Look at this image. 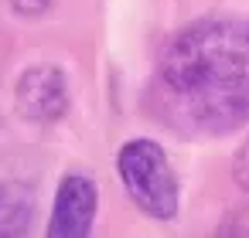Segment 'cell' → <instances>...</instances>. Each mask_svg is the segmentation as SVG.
Segmentation results:
<instances>
[{"label":"cell","instance_id":"1","mask_svg":"<svg viewBox=\"0 0 249 238\" xmlns=\"http://www.w3.org/2000/svg\"><path fill=\"white\" fill-rule=\"evenodd\" d=\"M171 106L198 129H229L249 112V21L208 17L184 28L160 58Z\"/></svg>","mask_w":249,"mask_h":238},{"label":"cell","instance_id":"2","mask_svg":"<svg viewBox=\"0 0 249 238\" xmlns=\"http://www.w3.org/2000/svg\"><path fill=\"white\" fill-rule=\"evenodd\" d=\"M116 170L130 201L143 214L157 221H171L178 214V177L154 140H130L116 157Z\"/></svg>","mask_w":249,"mask_h":238},{"label":"cell","instance_id":"3","mask_svg":"<svg viewBox=\"0 0 249 238\" xmlns=\"http://www.w3.org/2000/svg\"><path fill=\"white\" fill-rule=\"evenodd\" d=\"M18 109L31 119V123H55L65 116L69 109V85L65 75L55 65H35L18 79L14 89Z\"/></svg>","mask_w":249,"mask_h":238},{"label":"cell","instance_id":"4","mask_svg":"<svg viewBox=\"0 0 249 238\" xmlns=\"http://www.w3.org/2000/svg\"><path fill=\"white\" fill-rule=\"evenodd\" d=\"M96 218V184L82 174H69L58 184L48 235L52 238H86Z\"/></svg>","mask_w":249,"mask_h":238},{"label":"cell","instance_id":"5","mask_svg":"<svg viewBox=\"0 0 249 238\" xmlns=\"http://www.w3.org/2000/svg\"><path fill=\"white\" fill-rule=\"evenodd\" d=\"M35 214V197L24 184H0V235H24Z\"/></svg>","mask_w":249,"mask_h":238},{"label":"cell","instance_id":"6","mask_svg":"<svg viewBox=\"0 0 249 238\" xmlns=\"http://www.w3.org/2000/svg\"><path fill=\"white\" fill-rule=\"evenodd\" d=\"M232 177L242 190H249V140L242 143V150L235 153V163H232Z\"/></svg>","mask_w":249,"mask_h":238},{"label":"cell","instance_id":"7","mask_svg":"<svg viewBox=\"0 0 249 238\" xmlns=\"http://www.w3.org/2000/svg\"><path fill=\"white\" fill-rule=\"evenodd\" d=\"M7 4H11L18 14H41V11H48L52 0H7Z\"/></svg>","mask_w":249,"mask_h":238}]
</instances>
